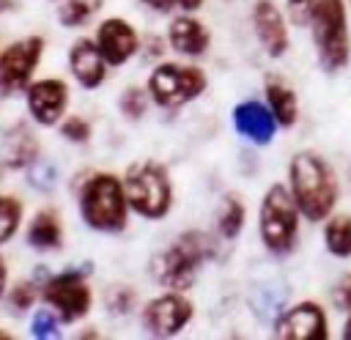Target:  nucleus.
<instances>
[{
	"label": "nucleus",
	"mask_w": 351,
	"mask_h": 340,
	"mask_svg": "<svg viewBox=\"0 0 351 340\" xmlns=\"http://www.w3.org/2000/svg\"><path fill=\"white\" fill-rule=\"evenodd\" d=\"M288 189H291L299 211L310 222L332 217V211L337 206V195H340L332 165L315 151H299L291 159Z\"/></svg>",
	"instance_id": "1"
},
{
	"label": "nucleus",
	"mask_w": 351,
	"mask_h": 340,
	"mask_svg": "<svg viewBox=\"0 0 351 340\" xmlns=\"http://www.w3.org/2000/svg\"><path fill=\"white\" fill-rule=\"evenodd\" d=\"M214 241L203 230H184L167 250L156 255L151 263L154 277L159 285L170 291H186L195 285L197 271L203 269L206 260L214 258Z\"/></svg>",
	"instance_id": "2"
},
{
	"label": "nucleus",
	"mask_w": 351,
	"mask_h": 340,
	"mask_svg": "<svg viewBox=\"0 0 351 340\" xmlns=\"http://www.w3.org/2000/svg\"><path fill=\"white\" fill-rule=\"evenodd\" d=\"M310 30L324 71H340L351 58L348 19L343 0H315L310 5Z\"/></svg>",
	"instance_id": "3"
},
{
	"label": "nucleus",
	"mask_w": 351,
	"mask_h": 340,
	"mask_svg": "<svg viewBox=\"0 0 351 340\" xmlns=\"http://www.w3.org/2000/svg\"><path fill=\"white\" fill-rule=\"evenodd\" d=\"M126 189L110 173L90 175L80 189V214L88 228L101 233H118L126 228Z\"/></svg>",
	"instance_id": "4"
},
{
	"label": "nucleus",
	"mask_w": 351,
	"mask_h": 340,
	"mask_svg": "<svg viewBox=\"0 0 351 340\" xmlns=\"http://www.w3.org/2000/svg\"><path fill=\"white\" fill-rule=\"evenodd\" d=\"M299 214L302 211L291 189H285L282 184H271L261 200V214H258L261 241L271 255H288L296 247Z\"/></svg>",
	"instance_id": "5"
},
{
	"label": "nucleus",
	"mask_w": 351,
	"mask_h": 340,
	"mask_svg": "<svg viewBox=\"0 0 351 340\" xmlns=\"http://www.w3.org/2000/svg\"><path fill=\"white\" fill-rule=\"evenodd\" d=\"M123 189L132 211H137L145 219H162L170 211L173 189H170L167 170L159 162L129 165L123 175Z\"/></svg>",
	"instance_id": "6"
},
{
	"label": "nucleus",
	"mask_w": 351,
	"mask_h": 340,
	"mask_svg": "<svg viewBox=\"0 0 351 340\" xmlns=\"http://www.w3.org/2000/svg\"><path fill=\"white\" fill-rule=\"evenodd\" d=\"M90 263H82L77 269H66L49 280H44V299L52 304V310L60 315V321L71 324L80 321L90 310V288L85 282V274L90 271Z\"/></svg>",
	"instance_id": "7"
},
{
	"label": "nucleus",
	"mask_w": 351,
	"mask_h": 340,
	"mask_svg": "<svg viewBox=\"0 0 351 340\" xmlns=\"http://www.w3.org/2000/svg\"><path fill=\"white\" fill-rule=\"evenodd\" d=\"M148 90L159 107H181L206 90V74L197 66L162 63L154 69Z\"/></svg>",
	"instance_id": "8"
},
{
	"label": "nucleus",
	"mask_w": 351,
	"mask_h": 340,
	"mask_svg": "<svg viewBox=\"0 0 351 340\" xmlns=\"http://www.w3.org/2000/svg\"><path fill=\"white\" fill-rule=\"evenodd\" d=\"M44 52V38L30 36L22 41H14L0 52V93L11 96L30 85V77L38 66V58Z\"/></svg>",
	"instance_id": "9"
},
{
	"label": "nucleus",
	"mask_w": 351,
	"mask_h": 340,
	"mask_svg": "<svg viewBox=\"0 0 351 340\" xmlns=\"http://www.w3.org/2000/svg\"><path fill=\"white\" fill-rule=\"evenodd\" d=\"M192 313H195L192 302L184 299L178 291H170V293H165V296H159V299L145 304L143 326L156 337H173L189 324Z\"/></svg>",
	"instance_id": "10"
},
{
	"label": "nucleus",
	"mask_w": 351,
	"mask_h": 340,
	"mask_svg": "<svg viewBox=\"0 0 351 340\" xmlns=\"http://www.w3.org/2000/svg\"><path fill=\"white\" fill-rule=\"evenodd\" d=\"M274 335L282 340H326L329 337L326 313L315 302H299L277 318Z\"/></svg>",
	"instance_id": "11"
},
{
	"label": "nucleus",
	"mask_w": 351,
	"mask_h": 340,
	"mask_svg": "<svg viewBox=\"0 0 351 340\" xmlns=\"http://www.w3.org/2000/svg\"><path fill=\"white\" fill-rule=\"evenodd\" d=\"M69 88L60 80H38L27 85V110L41 126H55L66 110Z\"/></svg>",
	"instance_id": "12"
},
{
	"label": "nucleus",
	"mask_w": 351,
	"mask_h": 340,
	"mask_svg": "<svg viewBox=\"0 0 351 340\" xmlns=\"http://www.w3.org/2000/svg\"><path fill=\"white\" fill-rule=\"evenodd\" d=\"M96 44L110 66H123L137 52V30L123 19H104L99 25Z\"/></svg>",
	"instance_id": "13"
},
{
	"label": "nucleus",
	"mask_w": 351,
	"mask_h": 340,
	"mask_svg": "<svg viewBox=\"0 0 351 340\" xmlns=\"http://www.w3.org/2000/svg\"><path fill=\"white\" fill-rule=\"evenodd\" d=\"M252 25L258 33V41L271 58H280L288 49V27L280 14V8L271 0H258L252 8Z\"/></svg>",
	"instance_id": "14"
},
{
	"label": "nucleus",
	"mask_w": 351,
	"mask_h": 340,
	"mask_svg": "<svg viewBox=\"0 0 351 340\" xmlns=\"http://www.w3.org/2000/svg\"><path fill=\"white\" fill-rule=\"evenodd\" d=\"M233 126L241 137L252 140L255 145H266L271 143L274 132H277V118L269 107H263L261 101H241L233 110Z\"/></svg>",
	"instance_id": "15"
},
{
	"label": "nucleus",
	"mask_w": 351,
	"mask_h": 340,
	"mask_svg": "<svg viewBox=\"0 0 351 340\" xmlns=\"http://www.w3.org/2000/svg\"><path fill=\"white\" fill-rule=\"evenodd\" d=\"M69 66L82 88H99L104 80V71H107V60H104L99 44H93L88 38L74 41V47L69 52Z\"/></svg>",
	"instance_id": "16"
},
{
	"label": "nucleus",
	"mask_w": 351,
	"mask_h": 340,
	"mask_svg": "<svg viewBox=\"0 0 351 340\" xmlns=\"http://www.w3.org/2000/svg\"><path fill=\"white\" fill-rule=\"evenodd\" d=\"M0 159H3V165L11 167V170L30 167V165L38 159V140H36V134H33L25 123L11 126V129L3 134Z\"/></svg>",
	"instance_id": "17"
},
{
	"label": "nucleus",
	"mask_w": 351,
	"mask_h": 340,
	"mask_svg": "<svg viewBox=\"0 0 351 340\" xmlns=\"http://www.w3.org/2000/svg\"><path fill=\"white\" fill-rule=\"evenodd\" d=\"M167 36H170V47H173L176 52L192 55V58L203 55V52L208 49V41H211L206 25L197 22V19H192V16H176V19L170 22Z\"/></svg>",
	"instance_id": "18"
},
{
	"label": "nucleus",
	"mask_w": 351,
	"mask_h": 340,
	"mask_svg": "<svg viewBox=\"0 0 351 340\" xmlns=\"http://www.w3.org/2000/svg\"><path fill=\"white\" fill-rule=\"evenodd\" d=\"M266 101H269V110L274 112L277 123L280 126H293L296 123V115H299V101H296V93L288 82H282L280 77H269L266 80Z\"/></svg>",
	"instance_id": "19"
},
{
	"label": "nucleus",
	"mask_w": 351,
	"mask_h": 340,
	"mask_svg": "<svg viewBox=\"0 0 351 340\" xmlns=\"http://www.w3.org/2000/svg\"><path fill=\"white\" fill-rule=\"evenodd\" d=\"M60 222L55 211H38L27 228V244L36 250H58L60 247Z\"/></svg>",
	"instance_id": "20"
},
{
	"label": "nucleus",
	"mask_w": 351,
	"mask_h": 340,
	"mask_svg": "<svg viewBox=\"0 0 351 340\" xmlns=\"http://www.w3.org/2000/svg\"><path fill=\"white\" fill-rule=\"evenodd\" d=\"M324 244L335 258H351V217L335 214L324 228Z\"/></svg>",
	"instance_id": "21"
},
{
	"label": "nucleus",
	"mask_w": 351,
	"mask_h": 340,
	"mask_svg": "<svg viewBox=\"0 0 351 340\" xmlns=\"http://www.w3.org/2000/svg\"><path fill=\"white\" fill-rule=\"evenodd\" d=\"M244 203L236 195H225L217 211V233L222 239H236L244 228Z\"/></svg>",
	"instance_id": "22"
},
{
	"label": "nucleus",
	"mask_w": 351,
	"mask_h": 340,
	"mask_svg": "<svg viewBox=\"0 0 351 340\" xmlns=\"http://www.w3.org/2000/svg\"><path fill=\"white\" fill-rule=\"evenodd\" d=\"M99 5L101 0H63L58 8V22L66 27H80L99 11Z\"/></svg>",
	"instance_id": "23"
},
{
	"label": "nucleus",
	"mask_w": 351,
	"mask_h": 340,
	"mask_svg": "<svg viewBox=\"0 0 351 340\" xmlns=\"http://www.w3.org/2000/svg\"><path fill=\"white\" fill-rule=\"evenodd\" d=\"M19 217H22L19 200L0 195V244L14 236V230H16V225H19Z\"/></svg>",
	"instance_id": "24"
},
{
	"label": "nucleus",
	"mask_w": 351,
	"mask_h": 340,
	"mask_svg": "<svg viewBox=\"0 0 351 340\" xmlns=\"http://www.w3.org/2000/svg\"><path fill=\"white\" fill-rule=\"evenodd\" d=\"M58 324H60V315H55L52 310H36L33 313V321H30V335L44 340V337H58Z\"/></svg>",
	"instance_id": "25"
},
{
	"label": "nucleus",
	"mask_w": 351,
	"mask_h": 340,
	"mask_svg": "<svg viewBox=\"0 0 351 340\" xmlns=\"http://www.w3.org/2000/svg\"><path fill=\"white\" fill-rule=\"evenodd\" d=\"M145 110H148V99H145V93H143L140 88H126V90L121 93V112H123L126 118L137 121V118H143Z\"/></svg>",
	"instance_id": "26"
},
{
	"label": "nucleus",
	"mask_w": 351,
	"mask_h": 340,
	"mask_svg": "<svg viewBox=\"0 0 351 340\" xmlns=\"http://www.w3.org/2000/svg\"><path fill=\"white\" fill-rule=\"evenodd\" d=\"M30 184L36 186V189H41V192H49L52 186H55V167H52V162H33L30 165Z\"/></svg>",
	"instance_id": "27"
},
{
	"label": "nucleus",
	"mask_w": 351,
	"mask_h": 340,
	"mask_svg": "<svg viewBox=\"0 0 351 340\" xmlns=\"http://www.w3.org/2000/svg\"><path fill=\"white\" fill-rule=\"evenodd\" d=\"M60 134L66 137V140H71V143H88V137H90V126H88V121H82V118H66V123L60 126Z\"/></svg>",
	"instance_id": "28"
},
{
	"label": "nucleus",
	"mask_w": 351,
	"mask_h": 340,
	"mask_svg": "<svg viewBox=\"0 0 351 340\" xmlns=\"http://www.w3.org/2000/svg\"><path fill=\"white\" fill-rule=\"evenodd\" d=\"M132 302H134V291H129V288H110L107 291V310H112V313H126V310H132Z\"/></svg>",
	"instance_id": "29"
},
{
	"label": "nucleus",
	"mask_w": 351,
	"mask_h": 340,
	"mask_svg": "<svg viewBox=\"0 0 351 340\" xmlns=\"http://www.w3.org/2000/svg\"><path fill=\"white\" fill-rule=\"evenodd\" d=\"M332 299L337 310H348L351 313V274H343L337 280V285L332 288Z\"/></svg>",
	"instance_id": "30"
},
{
	"label": "nucleus",
	"mask_w": 351,
	"mask_h": 340,
	"mask_svg": "<svg viewBox=\"0 0 351 340\" xmlns=\"http://www.w3.org/2000/svg\"><path fill=\"white\" fill-rule=\"evenodd\" d=\"M143 5L148 8H156V11H173V8H184V11H195L203 5V0H140Z\"/></svg>",
	"instance_id": "31"
},
{
	"label": "nucleus",
	"mask_w": 351,
	"mask_h": 340,
	"mask_svg": "<svg viewBox=\"0 0 351 340\" xmlns=\"http://www.w3.org/2000/svg\"><path fill=\"white\" fill-rule=\"evenodd\" d=\"M33 299H36V293H33V285L30 282H25V285H16L14 291H11V307L16 310V313H22V310H27L30 304H33Z\"/></svg>",
	"instance_id": "32"
},
{
	"label": "nucleus",
	"mask_w": 351,
	"mask_h": 340,
	"mask_svg": "<svg viewBox=\"0 0 351 340\" xmlns=\"http://www.w3.org/2000/svg\"><path fill=\"white\" fill-rule=\"evenodd\" d=\"M313 3H315V0H288V5H291L293 11H296V8H299V11H304V8L310 11V5H313Z\"/></svg>",
	"instance_id": "33"
},
{
	"label": "nucleus",
	"mask_w": 351,
	"mask_h": 340,
	"mask_svg": "<svg viewBox=\"0 0 351 340\" xmlns=\"http://www.w3.org/2000/svg\"><path fill=\"white\" fill-rule=\"evenodd\" d=\"M3 288H5V260L0 258V296H3Z\"/></svg>",
	"instance_id": "34"
},
{
	"label": "nucleus",
	"mask_w": 351,
	"mask_h": 340,
	"mask_svg": "<svg viewBox=\"0 0 351 340\" xmlns=\"http://www.w3.org/2000/svg\"><path fill=\"white\" fill-rule=\"evenodd\" d=\"M343 337L351 340V313H348V321H346V326H343Z\"/></svg>",
	"instance_id": "35"
},
{
	"label": "nucleus",
	"mask_w": 351,
	"mask_h": 340,
	"mask_svg": "<svg viewBox=\"0 0 351 340\" xmlns=\"http://www.w3.org/2000/svg\"><path fill=\"white\" fill-rule=\"evenodd\" d=\"M0 337H3V340H8V337H11V335H8V332H3V329H0Z\"/></svg>",
	"instance_id": "36"
}]
</instances>
